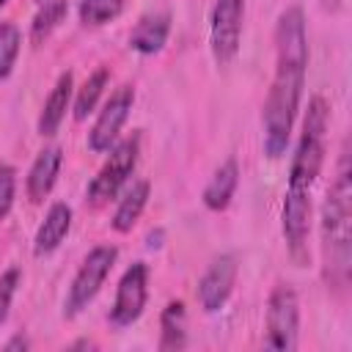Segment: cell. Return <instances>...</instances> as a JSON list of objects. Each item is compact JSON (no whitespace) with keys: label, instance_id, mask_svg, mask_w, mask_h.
I'll return each mask as SVG.
<instances>
[{"label":"cell","instance_id":"cell-24","mask_svg":"<svg viewBox=\"0 0 352 352\" xmlns=\"http://www.w3.org/2000/svg\"><path fill=\"white\" fill-rule=\"evenodd\" d=\"M341 3H344V0H322V8L330 11V14H336V11L341 8Z\"/></svg>","mask_w":352,"mask_h":352},{"label":"cell","instance_id":"cell-8","mask_svg":"<svg viewBox=\"0 0 352 352\" xmlns=\"http://www.w3.org/2000/svg\"><path fill=\"white\" fill-rule=\"evenodd\" d=\"M132 104H135V88L132 85H121L110 94V99L102 104V110H99V116H96V121L88 132V148L91 151L104 154L116 146L118 132L126 124Z\"/></svg>","mask_w":352,"mask_h":352},{"label":"cell","instance_id":"cell-7","mask_svg":"<svg viewBox=\"0 0 352 352\" xmlns=\"http://www.w3.org/2000/svg\"><path fill=\"white\" fill-rule=\"evenodd\" d=\"M245 0H214L209 14V47L217 66H226L236 58L242 41Z\"/></svg>","mask_w":352,"mask_h":352},{"label":"cell","instance_id":"cell-13","mask_svg":"<svg viewBox=\"0 0 352 352\" xmlns=\"http://www.w3.org/2000/svg\"><path fill=\"white\" fill-rule=\"evenodd\" d=\"M72 91H74V77H72V72H63L41 104V113H38V135L41 138H52L60 129L69 102H72Z\"/></svg>","mask_w":352,"mask_h":352},{"label":"cell","instance_id":"cell-15","mask_svg":"<svg viewBox=\"0 0 352 352\" xmlns=\"http://www.w3.org/2000/svg\"><path fill=\"white\" fill-rule=\"evenodd\" d=\"M236 184H239V165L234 157H228L226 162H220V168L212 173L209 184L204 187V206L212 212H223L231 204Z\"/></svg>","mask_w":352,"mask_h":352},{"label":"cell","instance_id":"cell-22","mask_svg":"<svg viewBox=\"0 0 352 352\" xmlns=\"http://www.w3.org/2000/svg\"><path fill=\"white\" fill-rule=\"evenodd\" d=\"M19 280H22L19 267H8L6 272H0V327L8 319V311H11V302H14V294H16Z\"/></svg>","mask_w":352,"mask_h":352},{"label":"cell","instance_id":"cell-11","mask_svg":"<svg viewBox=\"0 0 352 352\" xmlns=\"http://www.w3.org/2000/svg\"><path fill=\"white\" fill-rule=\"evenodd\" d=\"M60 165H63L60 146H47L36 154V160L28 170V179H25V190H28V198L33 204H41L52 192V187L58 182V173H60Z\"/></svg>","mask_w":352,"mask_h":352},{"label":"cell","instance_id":"cell-2","mask_svg":"<svg viewBox=\"0 0 352 352\" xmlns=\"http://www.w3.org/2000/svg\"><path fill=\"white\" fill-rule=\"evenodd\" d=\"M327 124H330V107L324 96H311L302 129L289 162V187L283 195L280 209V231L289 248V256L294 264L308 261V231H311V190L316 184V176L324 165V148H327Z\"/></svg>","mask_w":352,"mask_h":352},{"label":"cell","instance_id":"cell-12","mask_svg":"<svg viewBox=\"0 0 352 352\" xmlns=\"http://www.w3.org/2000/svg\"><path fill=\"white\" fill-rule=\"evenodd\" d=\"M72 217H74L72 206L63 204V201H55V204L47 209L41 226L36 228L33 253H36V256H50L52 250H58L60 242H63V239L69 236V231H72Z\"/></svg>","mask_w":352,"mask_h":352},{"label":"cell","instance_id":"cell-25","mask_svg":"<svg viewBox=\"0 0 352 352\" xmlns=\"http://www.w3.org/2000/svg\"><path fill=\"white\" fill-rule=\"evenodd\" d=\"M16 346H22V349H25V346H28V338H22V336H16V338H11V341L6 344V349H16Z\"/></svg>","mask_w":352,"mask_h":352},{"label":"cell","instance_id":"cell-14","mask_svg":"<svg viewBox=\"0 0 352 352\" xmlns=\"http://www.w3.org/2000/svg\"><path fill=\"white\" fill-rule=\"evenodd\" d=\"M170 33V14L157 11V14H146L138 19V25L129 33V47L140 55H154L165 47Z\"/></svg>","mask_w":352,"mask_h":352},{"label":"cell","instance_id":"cell-18","mask_svg":"<svg viewBox=\"0 0 352 352\" xmlns=\"http://www.w3.org/2000/svg\"><path fill=\"white\" fill-rule=\"evenodd\" d=\"M69 14V0H38V8L30 22V41L41 44Z\"/></svg>","mask_w":352,"mask_h":352},{"label":"cell","instance_id":"cell-19","mask_svg":"<svg viewBox=\"0 0 352 352\" xmlns=\"http://www.w3.org/2000/svg\"><path fill=\"white\" fill-rule=\"evenodd\" d=\"M107 80H110V72H107L104 66H99V69H96V72H91V74H88V80L77 88V96H74V118H77V121H85V118L94 113V107H96L99 96L104 94Z\"/></svg>","mask_w":352,"mask_h":352},{"label":"cell","instance_id":"cell-6","mask_svg":"<svg viewBox=\"0 0 352 352\" xmlns=\"http://www.w3.org/2000/svg\"><path fill=\"white\" fill-rule=\"evenodd\" d=\"M300 336V300L289 283H278L267 300V346L292 352Z\"/></svg>","mask_w":352,"mask_h":352},{"label":"cell","instance_id":"cell-4","mask_svg":"<svg viewBox=\"0 0 352 352\" xmlns=\"http://www.w3.org/2000/svg\"><path fill=\"white\" fill-rule=\"evenodd\" d=\"M138 157H140V132H132L129 138L116 140V146L110 148V157L88 184V201L94 206H102L110 198H116L121 187L129 182V176L135 173Z\"/></svg>","mask_w":352,"mask_h":352},{"label":"cell","instance_id":"cell-3","mask_svg":"<svg viewBox=\"0 0 352 352\" xmlns=\"http://www.w3.org/2000/svg\"><path fill=\"white\" fill-rule=\"evenodd\" d=\"M322 245L327 261V278L333 286H346L352 256V173L346 148L338 157L336 179L327 187L322 206Z\"/></svg>","mask_w":352,"mask_h":352},{"label":"cell","instance_id":"cell-17","mask_svg":"<svg viewBox=\"0 0 352 352\" xmlns=\"http://www.w3.org/2000/svg\"><path fill=\"white\" fill-rule=\"evenodd\" d=\"M160 349H182L187 344V314L182 300H170L160 316Z\"/></svg>","mask_w":352,"mask_h":352},{"label":"cell","instance_id":"cell-10","mask_svg":"<svg viewBox=\"0 0 352 352\" xmlns=\"http://www.w3.org/2000/svg\"><path fill=\"white\" fill-rule=\"evenodd\" d=\"M234 283H236V258L234 256H220L209 264V270L204 272L201 283H198V302L206 314H214L220 311L231 292H234Z\"/></svg>","mask_w":352,"mask_h":352},{"label":"cell","instance_id":"cell-21","mask_svg":"<svg viewBox=\"0 0 352 352\" xmlns=\"http://www.w3.org/2000/svg\"><path fill=\"white\" fill-rule=\"evenodd\" d=\"M22 47V33L14 22H0V80H6L16 63Z\"/></svg>","mask_w":352,"mask_h":352},{"label":"cell","instance_id":"cell-26","mask_svg":"<svg viewBox=\"0 0 352 352\" xmlns=\"http://www.w3.org/2000/svg\"><path fill=\"white\" fill-rule=\"evenodd\" d=\"M6 3H8V0H0V8H3V6H6Z\"/></svg>","mask_w":352,"mask_h":352},{"label":"cell","instance_id":"cell-16","mask_svg":"<svg viewBox=\"0 0 352 352\" xmlns=\"http://www.w3.org/2000/svg\"><path fill=\"white\" fill-rule=\"evenodd\" d=\"M148 195H151V184H148L146 179L132 182V184L126 187V192L121 195V201H118V206H116V212H113L110 226H113L118 234L132 231V226L140 220V214H143V209H146V204H148Z\"/></svg>","mask_w":352,"mask_h":352},{"label":"cell","instance_id":"cell-9","mask_svg":"<svg viewBox=\"0 0 352 352\" xmlns=\"http://www.w3.org/2000/svg\"><path fill=\"white\" fill-rule=\"evenodd\" d=\"M146 297H148V267L143 261H135L124 270V275L116 286L110 322L116 327H129L132 322H138L146 308Z\"/></svg>","mask_w":352,"mask_h":352},{"label":"cell","instance_id":"cell-1","mask_svg":"<svg viewBox=\"0 0 352 352\" xmlns=\"http://www.w3.org/2000/svg\"><path fill=\"white\" fill-rule=\"evenodd\" d=\"M308 66V33L300 6L280 11L275 25V77L264 102V151L270 160L286 154L292 126L300 110Z\"/></svg>","mask_w":352,"mask_h":352},{"label":"cell","instance_id":"cell-20","mask_svg":"<svg viewBox=\"0 0 352 352\" xmlns=\"http://www.w3.org/2000/svg\"><path fill=\"white\" fill-rule=\"evenodd\" d=\"M121 8H124V0H80L77 16L88 28H102L113 22L121 14Z\"/></svg>","mask_w":352,"mask_h":352},{"label":"cell","instance_id":"cell-23","mask_svg":"<svg viewBox=\"0 0 352 352\" xmlns=\"http://www.w3.org/2000/svg\"><path fill=\"white\" fill-rule=\"evenodd\" d=\"M16 198V170L8 162H0V223L8 217Z\"/></svg>","mask_w":352,"mask_h":352},{"label":"cell","instance_id":"cell-5","mask_svg":"<svg viewBox=\"0 0 352 352\" xmlns=\"http://www.w3.org/2000/svg\"><path fill=\"white\" fill-rule=\"evenodd\" d=\"M116 258H118L116 245H96V248L88 250V256L77 267V272L72 278V286L66 292V300H63V314L66 316H77L82 308H88V302L99 294L104 278L110 275Z\"/></svg>","mask_w":352,"mask_h":352}]
</instances>
